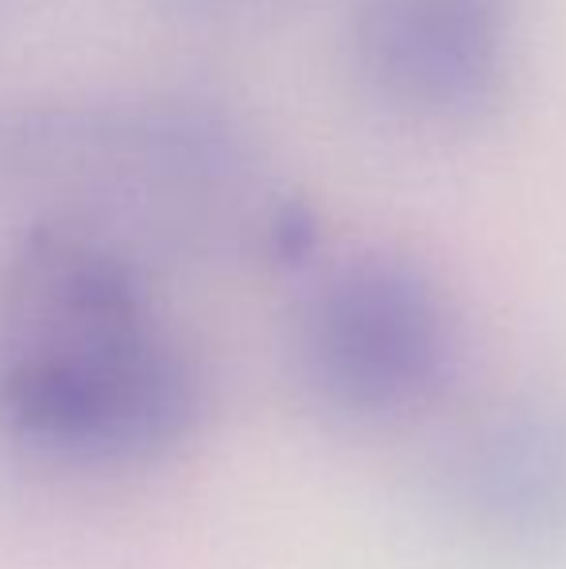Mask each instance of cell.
<instances>
[{"label": "cell", "instance_id": "3", "mask_svg": "<svg viewBox=\"0 0 566 569\" xmlns=\"http://www.w3.org/2000/svg\"><path fill=\"white\" fill-rule=\"evenodd\" d=\"M295 372L315 407L354 427L408 419L450 380L458 330L419 263L365 252L334 263L295 318Z\"/></svg>", "mask_w": 566, "mask_h": 569}, {"label": "cell", "instance_id": "1", "mask_svg": "<svg viewBox=\"0 0 566 569\" xmlns=\"http://www.w3.org/2000/svg\"><path fill=\"white\" fill-rule=\"evenodd\" d=\"M202 376L159 315L148 263L90 232L23 226L0 252V427L70 465L179 450Z\"/></svg>", "mask_w": 566, "mask_h": 569}, {"label": "cell", "instance_id": "5", "mask_svg": "<svg viewBox=\"0 0 566 569\" xmlns=\"http://www.w3.org/2000/svg\"><path fill=\"white\" fill-rule=\"evenodd\" d=\"M438 500L477 555L566 562V407L524 403L477 422L446 457Z\"/></svg>", "mask_w": 566, "mask_h": 569}, {"label": "cell", "instance_id": "2", "mask_svg": "<svg viewBox=\"0 0 566 569\" xmlns=\"http://www.w3.org/2000/svg\"><path fill=\"white\" fill-rule=\"evenodd\" d=\"M0 194L28 226L90 232L148 256H287L302 226L272 198L257 140L187 93L23 109L0 120Z\"/></svg>", "mask_w": 566, "mask_h": 569}, {"label": "cell", "instance_id": "4", "mask_svg": "<svg viewBox=\"0 0 566 569\" xmlns=\"http://www.w3.org/2000/svg\"><path fill=\"white\" fill-rule=\"evenodd\" d=\"M520 0H354L349 62L361 93L411 128H466L513 82Z\"/></svg>", "mask_w": 566, "mask_h": 569}, {"label": "cell", "instance_id": "6", "mask_svg": "<svg viewBox=\"0 0 566 569\" xmlns=\"http://www.w3.org/2000/svg\"><path fill=\"white\" fill-rule=\"evenodd\" d=\"M187 8H198V12H226V8H241V4H252V0H179Z\"/></svg>", "mask_w": 566, "mask_h": 569}]
</instances>
